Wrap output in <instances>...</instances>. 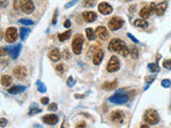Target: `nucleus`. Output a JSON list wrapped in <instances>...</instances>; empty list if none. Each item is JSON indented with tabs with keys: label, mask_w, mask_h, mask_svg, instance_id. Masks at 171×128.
Listing matches in <instances>:
<instances>
[{
	"label": "nucleus",
	"mask_w": 171,
	"mask_h": 128,
	"mask_svg": "<svg viewBox=\"0 0 171 128\" xmlns=\"http://www.w3.org/2000/svg\"><path fill=\"white\" fill-rule=\"evenodd\" d=\"M108 48L110 51H116L118 54H122L123 57H127L129 54L127 45L125 44V42L120 39H114L111 40V42L109 43Z\"/></svg>",
	"instance_id": "obj_1"
},
{
	"label": "nucleus",
	"mask_w": 171,
	"mask_h": 128,
	"mask_svg": "<svg viewBox=\"0 0 171 128\" xmlns=\"http://www.w3.org/2000/svg\"><path fill=\"white\" fill-rule=\"evenodd\" d=\"M129 100V96L125 92L121 90V91L117 92V93L112 95V96L109 98V102H114V104H117V105H123V104H126V102Z\"/></svg>",
	"instance_id": "obj_2"
},
{
	"label": "nucleus",
	"mask_w": 171,
	"mask_h": 128,
	"mask_svg": "<svg viewBox=\"0 0 171 128\" xmlns=\"http://www.w3.org/2000/svg\"><path fill=\"white\" fill-rule=\"evenodd\" d=\"M83 44V36L81 34H76L73 42H72V49H73V52L75 54H81Z\"/></svg>",
	"instance_id": "obj_3"
},
{
	"label": "nucleus",
	"mask_w": 171,
	"mask_h": 128,
	"mask_svg": "<svg viewBox=\"0 0 171 128\" xmlns=\"http://www.w3.org/2000/svg\"><path fill=\"white\" fill-rule=\"evenodd\" d=\"M144 121L148 125H154V124H157L158 121H160L158 113L154 110H148L144 114Z\"/></svg>",
	"instance_id": "obj_4"
},
{
	"label": "nucleus",
	"mask_w": 171,
	"mask_h": 128,
	"mask_svg": "<svg viewBox=\"0 0 171 128\" xmlns=\"http://www.w3.org/2000/svg\"><path fill=\"white\" fill-rule=\"evenodd\" d=\"M123 24H124V20H123L122 18H120V17H118V16H114L109 20L108 28L110 29L111 31H116V30H118V29H120L122 27Z\"/></svg>",
	"instance_id": "obj_5"
},
{
	"label": "nucleus",
	"mask_w": 171,
	"mask_h": 128,
	"mask_svg": "<svg viewBox=\"0 0 171 128\" xmlns=\"http://www.w3.org/2000/svg\"><path fill=\"white\" fill-rule=\"evenodd\" d=\"M120 68V62L118 58L116 56H112V57L109 59L108 64H107V71L109 73H112V72H117Z\"/></svg>",
	"instance_id": "obj_6"
},
{
	"label": "nucleus",
	"mask_w": 171,
	"mask_h": 128,
	"mask_svg": "<svg viewBox=\"0 0 171 128\" xmlns=\"http://www.w3.org/2000/svg\"><path fill=\"white\" fill-rule=\"evenodd\" d=\"M17 29L15 27H10L6 31V41L8 43H14L17 39Z\"/></svg>",
	"instance_id": "obj_7"
},
{
	"label": "nucleus",
	"mask_w": 171,
	"mask_h": 128,
	"mask_svg": "<svg viewBox=\"0 0 171 128\" xmlns=\"http://www.w3.org/2000/svg\"><path fill=\"white\" fill-rule=\"evenodd\" d=\"M20 10L26 14H31L34 11V4L32 0H24L23 2L20 3Z\"/></svg>",
	"instance_id": "obj_8"
},
{
	"label": "nucleus",
	"mask_w": 171,
	"mask_h": 128,
	"mask_svg": "<svg viewBox=\"0 0 171 128\" xmlns=\"http://www.w3.org/2000/svg\"><path fill=\"white\" fill-rule=\"evenodd\" d=\"M110 119L112 122L117 123V124H121L123 122V119H124V113L121 110L112 111L110 114Z\"/></svg>",
	"instance_id": "obj_9"
},
{
	"label": "nucleus",
	"mask_w": 171,
	"mask_h": 128,
	"mask_svg": "<svg viewBox=\"0 0 171 128\" xmlns=\"http://www.w3.org/2000/svg\"><path fill=\"white\" fill-rule=\"evenodd\" d=\"M20 49H22V45L18 44V45L15 46H10V47H6V51L8 54L11 56L12 59H16L18 57V54L20 52Z\"/></svg>",
	"instance_id": "obj_10"
},
{
	"label": "nucleus",
	"mask_w": 171,
	"mask_h": 128,
	"mask_svg": "<svg viewBox=\"0 0 171 128\" xmlns=\"http://www.w3.org/2000/svg\"><path fill=\"white\" fill-rule=\"evenodd\" d=\"M13 74L18 79H23L27 76V68L25 66H17L13 69Z\"/></svg>",
	"instance_id": "obj_11"
},
{
	"label": "nucleus",
	"mask_w": 171,
	"mask_h": 128,
	"mask_svg": "<svg viewBox=\"0 0 171 128\" xmlns=\"http://www.w3.org/2000/svg\"><path fill=\"white\" fill-rule=\"evenodd\" d=\"M43 122L47 124V125H55V124H57L59 119H58L57 115H55V114H46L45 117H43Z\"/></svg>",
	"instance_id": "obj_12"
},
{
	"label": "nucleus",
	"mask_w": 171,
	"mask_h": 128,
	"mask_svg": "<svg viewBox=\"0 0 171 128\" xmlns=\"http://www.w3.org/2000/svg\"><path fill=\"white\" fill-rule=\"evenodd\" d=\"M96 35L100 37L101 40H103V41L107 40V39H108V36H109L108 30H107L105 27L100 26V27H97V28H96Z\"/></svg>",
	"instance_id": "obj_13"
},
{
	"label": "nucleus",
	"mask_w": 171,
	"mask_h": 128,
	"mask_svg": "<svg viewBox=\"0 0 171 128\" xmlns=\"http://www.w3.org/2000/svg\"><path fill=\"white\" fill-rule=\"evenodd\" d=\"M98 11L104 15H108L112 12V6L107 2H101L98 4Z\"/></svg>",
	"instance_id": "obj_14"
},
{
	"label": "nucleus",
	"mask_w": 171,
	"mask_h": 128,
	"mask_svg": "<svg viewBox=\"0 0 171 128\" xmlns=\"http://www.w3.org/2000/svg\"><path fill=\"white\" fill-rule=\"evenodd\" d=\"M103 58H104V50L98 48L93 54V63L95 64V65H100L101 62H102Z\"/></svg>",
	"instance_id": "obj_15"
},
{
	"label": "nucleus",
	"mask_w": 171,
	"mask_h": 128,
	"mask_svg": "<svg viewBox=\"0 0 171 128\" xmlns=\"http://www.w3.org/2000/svg\"><path fill=\"white\" fill-rule=\"evenodd\" d=\"M83 19L86 20V23H92V21H94L97 18V15L95 12L88 11V12H83Z\"/></svg>",
	"instance_id": "obj_16"
},
{
	"label": "nucleus",
	"mask_w": 171,
	"mask_h": 128,
	"mask_svg": "<svg viewBox=\"0 0 171 128\" xmlns=\"http://www.w3.org/2000/svg\"><path fill=\"white\" fill-rule=\"evenodd\" d=\"M48 57L51 61H54V62H57L59 61L60 58H61V54H60V51L58 48H52L50 51L48 52Z\"/></svg>",
	"instance_id": "obj_17"
},
{
	"label": "nucleus",
	"mask_w": 171,
	"mask_h": 128,
	"mask_svg": "<svg viewBox=\"0 0 171 128\" xmlns=\"http://www.w3.org/2000/svg\"><path fill=\"white\" fill-rule=\"evenodd\" d=\"M167 8H168V2H167V1H164V2L158 3L156 6V14L162 16V15L166 12Z\"/></svg>",
	"instance_id": "obj_18"
},
{
	"label": "nucleus",
	"mask_w": 171,
	"mask_h": 128,
	"mask_svg": "<svg viewBox=\"0 0 171 128\" xmlns=\"http://www.w3.org/2000/svg\"><path fill=\"white\" fill-rule=\"evenodd\" d=\"M103 89L105 91H110V90H114V89L118 87V81L117 80H114V81H107L104 84L102 85Z\"/></svg>",
	"instance_id": "obj_19"
},
{
	"label": "nucleus",
	"mask_w": 171,
	"mask_h": 128,
	"mask_svg": "<svg viewBox=\"0 0 171 128\" xmlns=\"http://www.w3.org/2000/svg\"><path fill=\"white\" fill-rule=\"evenodd\" d=\"M25 90H26L25 85H14V87L9 89L8 92L10 94H19V93H23Z\"/></svg>",
	"instance_id": "obj_20"
},
{
	"label": "nucleus",
	"mask_w": 171,
	"mask_h": 128,
	"mask_svg": "<svg viewBox=\"0 0 171 128\" xmlns=\"http://www.w3.org/2000/svg\"><path fill=\"white\" fill-rule=\"evenodd\" d=\"M139 14H140V16H141V18H143V19H147V18H149V17H150V15L152 14L151 10H150V6H144V8H142Z\"/></svg>",
	"instance_id": "obj_21"
},
{
	"label": "nucleus",
	"mask_w": 171,
	"mask_h": 128,
	"mask_svg": "<svg viewBox=\"0 0 171 128\" xmlns=\"http://www.w3.org/2000/svg\"><path fill=\"white\" fill-rule=\"evenodd\" d=\"M12 82V77L9 76V75H3L2 77H1V84L3 85V87H9V85L11 84Z\"/></svg>",
	"instance_id": "obj_22"
},
{
	"label": "nucleus",
	"mask_w": 171,
	"mask_h": 128,
	"mask_svg": "<svg viewBox=\"0 0 171 128\" xmlns=\"http://www.w3.org/2000/svg\"><path fill=\"white\" fill-rule=\"evenodd\" d=\"M134 25L136 26V27H139V28H147V27H148V23H147L145 19H143V18L136 19L134 21Z\"/></svg>",
	"instance_id": "obj_23"
},
{
	"label": "nucleus",
	"mask_w": 171,
	"mask_h": 128,
	"mask_svg": "<svg viewBox=\"0 0 171 128\" xmlns=\"http://www.w3.org/2000/svg\"><path fill=\"white\" fill-rule=\"evenodd\" d=\"M71 34H72L71 30H68V31L63 32V33H60L59 35H58V39H59L60 42H63V41L68 40V37L71 36Z\"/></svg>",
	"instance_id": "obj_24"
},
{
	"label": "nucleus",
	"mask_w": 171,
	"mask_h": 128,
	"mask_svg": "<svg viewBox=\"0 0 171 128\" xmlns=\"http://www.w3.org/2000/svg\"><path fill=\"white\" fill-rule=\"evenodd\" d=\"M86 34H87V37H88L90 41H93L95 39V32L92 28H87L86 29Z\"/></svg>",
	"instance_id": "obj_25"
},
{
	"label": "nucleus",
	"mask_w": 171,
	"mask_h": 128,
	"mask_svg": "<svg viewBox=\"0 0 171 128\" xmlns=\"http://www.w3.org/2000/svg\"><path fill=\"white\" fill-rule=\"evenodd\" d=\"M41 112V109L37 108V104H32L30 106V111H29V115H32V114H35V113H39Z\"/></svg>",
	"instance_id": "obj_26"
},
{
	"label": "nucleus",
	"mask_w": 171,
	"mask_h": 128,
	"mask_svg": "<svg viewBox=\"0 0 171 128\" xmlns=\"http://www.w3.org/2000/svg\"><path fill=\"white\" fill-rule=\"evenodd\" d=\"M148 67L152 73H157V72H160V66L157 65L156 63H150L148 65Z\"/></svg>",
	"instance_id": "obj_27"
},
{
	"label": "nucleus",
	"mask_w": 171,
	"mask_h": 128,
	"mask_svg": "<svg viewBox=\"0 0 171 128\" xmlns=\"http://www.w3.org/2000/svg\"><path fill=\"white\" fill-rule=\"evenodd\" d=\"M30 33V30L28 28H22L20 29V37L22 40H25L26 37L28 36V34Z\"/></svg>",
	"instance_id": "obj_28"
},
{
	"label": "nucleus",
	"mask_w": 171,
	"mask_h": 128,
	"mask_svg": "<svg viewBox=\"0 0 171 128\" xmlns=\"http://www.w3.org/2000/svg\"><path fill=\"white\" fill-rule=\"evenodd\" d=\"M37 90H39L40 92H42V93L46 92V87H45V84L41 82L40 80H37Z\"/></svg>",
	"instance_id": "obj_29"
},
{
	"label": "nucleus",
	"mask_w": 171,
	"mask_h": 128,
	"mask_svg": "<svg viewBox=\"0 0 171 128\" xmlns=\"http://www.w3.org/2000/svg\"><path fill=\"white\" fill-rule=\"evenodd\" d=\"M19 23L23 24V25H26V26H32L34 24V21H32L31 19H26V18H22V19H19Z\"/></svg>",
	"instance_id": "obj_30"
},
{
	"label": "nucleus",
	"mask_w": 171,
	"mask_h": 128,
	"mask_svg": "<svg viewBox=\"0 0 171 128\" xmlns=\"http://www.w3.org/2000/svg\"><path fill=\"white\" fill-rule=\"evenodd\" d=\"M94 3H95V0H85L83 1V6L86 8H90V6H93Z\"/></svg>",
	"instance_id": "obj_31"
},
{
	"label": "nucleus",
	"mask_w": 171,
	"mask_h": 128,
	"mask_svg": "<svg viewBox=\"0 0 171 128\" xmlns=\"http://www.w3.org/2000/svg\"><path fill=\"white\" fill-rule=\"evenodd\" d=\"M66 84H68V87H70V88H72V87H74V85H75V80H74V78H73L72 76H70L68 78Z\"/></svg>",
	"instance_id": "obj_32"
},
{
	"label": "nucleus",
	"mask_w": 171,
	"mask_h": 128,
	"mask_svg": "<svg viewBox=\"0 0 171 128\" xmlns=\"http://www.w3.org/2000/svg\"><path fill=\"white\" fill-rule=\"evenodd\" d=\"M162 66L167 69H171V59L169 60H165L164 62H162Z\"/></svg>",
	"instance_id": "obj_33"
},
{
	"label": "nucleus",
	"mask_w": 171,
	"mask_h": 128,
	"mask_svg": "<svg viewBox=\"0 0 171 128\" xmlns=\"http://www.w3.org/2000/svg\"><path fill=\"white\" fill-rule=\"evenodd\" d=\"M129 54L133 56V58H137V57H138V50H137L136 47H131V51H129Z\"/></svg>",
	"instance_id": "obj_34"
},
{
	"label": "nucleus",
	"mask_w": 171,
	"mask_h": 128,
	"mask_svg": "<svg viewBox=\"0 0 171 128\" xmlns=\"http://www.w3.org/2000/svg\"><path fill=\"white\" fill-rule=\"evenodd\" d=\"M162 85L164 87V88H169L171 85V81L169 79H164L162 81Z\"/></svg>",
	"instance_id": "obj_35"
},
{
	"label": "nucleus",
	"mask_w": 171,
	"mask_h": 128,
	"mask_svg": "<svg viewBox=\"0 0 171 128\" xmlns=\"http://www.w3.org/2000/svg\"><path fill=\"white\" fill-rule=\"evenodd\" d=\"M56 71L59 73V74H63L64 73V67H63V64H58L56 66Z\"/></svg>",
	"instance_id": "obj_36"
},
{
	"label": "nucleus",
	"mask_w": 171,
	"mask_h": 128,
	"mask_svg": "<svg viewBox=\"0 0 171 128\" xmlns=\"http://www.w3.org/2000/svg\"><path fill=\"white\" fill-rule=\"evenodd\" d=\"M156 6H157V4L156 3H154V2H152L151 4H150V10H151L152 14H153L154 12H156Z\"/></svg>",
	"instance_id": "obj_37"
},
{
	"label": "nucleus",
	"mask_w": 171,
	"mask_h": 128,
	"mask_svg": "<svg viewBox=\"0 0 171 128\" xmlns=\"http://www.w3.org/2000/svg\"><path fill=\"white\" fill-rule=\"evenodd\" d=\"M58 109V107H57V104H50V105H49V107H48V110H52V111H56Z\"/></svg>",
	"instance_id": "obj_38"
},
{
	"label": "nucleus",
	"mask_w": 171,
	"mask_h": 128,
	"mask_svg": "<svg viewBox=\"0 0 171 128\" xmlns=\"http://www.w3.org/2000/svg\"><path fill=\"white\" fill-rule=\"evenodd\" d=\"M77 1H78V0H73V1H71V2H68V3H66L65 4V6H64V8L65 9H68V8H71V6H73L75 4V3L77 2Z\"/></svg>",
	"instance_id": "obj_39"
},
{
	"label": "nucleus",
	"mask_w": 171,
	"mask_h": 128,
	"mask_svg": "<svg viewBox=\"0 0 171 128\" xmlns=\"http://www.w3.org/2000/svg\"><path fill=\"white\" fill-rule=\"evenodd\" d=\"M57 16H58V11L56 10V11H55L54 17H52V25H56V24H57Z\"/></svg>",
	"instance_id": "obj_40"
},
{
	"label": "nucleus",
	"mask_w": 171,
	"mask_h": 128,
	"mask_svg": "<svg viewBox=\"0 0 171 128\" xmlns=\"http://www.w3.org/2000/svg\"><path fill=\"white\" fill-rule=\"evenodd\" d=\"M63 56H64V59H70V57H71V54H70V51L68 50V49H65V50L63 51Z\"/></svg>",
	"instance_id": "obj_41"
},
{
	"label": "nucleus",
	"mask_w": 171,
	"mask_h": 128,
	"mask_svg": "<svg viewBox=\"0 0 171 128\" xmlns=\"http://www.w3.org/2000/svg\"><path fill=\"white\" fill-rule=\"evenodd\" d=\"M127 36L129 37V39H131V41H133L134 43H138V40H137L136 37H135L131 33H127Z\"/></svg>",
	"instance_id": "obj_42"
},
{
	"label": "nucleus",
	"mask_w": 171,
	"mask_h": 128,
	"mask_svg": "<svg viewBox=\"0 0 171 128\" xmlns=\"http://www.w3.org/2000/svg\"><path fill=\"white\" fill-rule=\"evenodd\" d=\"M6 125V119L1 117V119H0V126H1V127H4Z\"/></svg>",
	"instance_id": "obj_43"
},
{
	"label": "nucleus",
	"mask_w": 171,
	"mask_h": 128,
	"mask_svg": "<svg viewBox=\"0 0 171 128\" xmlns=\"http://www.w3.org/2000/svg\"><path fill=\"white\" fill-rule=\"evenodd\" d=\"M48 102H49L48 97H43L42 99H41V102H42L43 105H47V104H48Z\"/></svg>",
	"instance_id": "obj_44"
},
{
	"label": "nucleus",
	"mask_w": 171,
	"mask_h": 128,
	"mask_svg": "<svg viewBox=\"0 0 171 128\" xmlns=\"http://www.w3.org/2000/svg\"><path fill=\"white\" fill-rule=\"evenodd\" d=\"M9 3V0H0V4H1V8H4Z\"/></svg>",
	"instance_id": "obj_45"
},
{
	"label": "nucleus",
	"mask_w": 171,
	"mask_h": 128,
	"mask_svg": "<svg viewBox=\"0 0 171 128\" xmlns=\"http://www.w3.org/2000/svg\"><path fill=\"white\" fill-rule=\"evenodd\" d=\"M75 128H86V123L85 122H80L79 124H77Z\"/></svg>",
	"instance_id": "obj_46"
},
{
	"label": "nucleus",
	"mask_w": 171,
	"mask_h": 128,
	"mask_svg": "<svg viewBox=\"0 0 171 128\" xmlns=\"http://www.w3.org/2000/svg\"><path fill=\"white\" fill-rule=\"evenodd\" d=\"M20 3H22V2H19V1H14V9H15V10H18V9L20 8V6H19Z\"/></svg>",
	"instance_id": "obj_47"
},
{
	"label": "nucleus",
	"mask_w": 171,
	"mask_h": 128,
	"mask_svg": "<svg viewBox=\"0 0 171 128\" xmlns=\"http://www.w3.org/2000/svg\"><path fill=\"white\" fill-rule=\"evenodd\" d=\"M64 27H65V28H70V27H71V21H70V20H65V21H64Z\"/></svg>",
	"instance_id": "obj_48"
},
{
	"label": "nucleus",
	"mask_w": 171,
	"mask_h": 128,
	"mask_svg": "<svg viewBox=\"0 0 171 128\" xmlns=\"http://www.w3.org/2000/svg\"><path fill=\"white\" fill-rule=\"evenodd\" d=\"M140 128H149V125H145V124H144V125H142Z\"/></svg>",
	"instance_id": "obj_49"
},
{
	"label": "nucleus",
	"mask_w": 171,
	"mask_h": 128,
	"mask_svg": "<svg viewBox=\"0 0 171 128\" xmlns=\"http://www.w3.org/2000/svg\"><path fill=\"white\" fill-rule=\"evenodd\" d=\"M61 128H65V127H64V124H62V126H61Z\"/></svg>",
	"instance_id": "obj_50"
},
{
	"label": "nucleus",
	"mask_w": 171,
	"mask_h": 128,
	"mask_svg": "<svg viewBox=\"0 0 171 128\" xmlns=\"http://www.w3.org/2000/svg\"><path fill=\"white\" fill-rule=\"evenodd\" d=\"M125 1H131V0H125Z\"/></svg>",
	"instance_id": "obj_51"
}]
</instances>
